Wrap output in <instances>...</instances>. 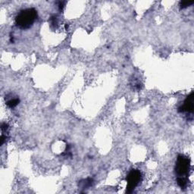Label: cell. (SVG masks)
Segmentation results:
<instances>
[{"label": "cell", "instance_id": "cell-1", "mask_svg": "<svg viewBox=\"0 0 194 194\" xmlns=\"http://www.w3.org/2000/svg\"><path fill=\"white\" fill-rule=\"evenodd\" d=\"M37 18V10L33 8H26L17 14L15 17V24L21 29H29L33 26Z\"/></svg>", "mask_w": 194, "mask_h": 194}, {"label": "cell", "instance_id": "cell-2", "mask_svg": "<svg viewBox=\"0 0 194 194\" xmlns=\"http://www.w3.org/2000/svg\"><path fill=\"white\" fill-rule=\"evenodd\" d=\"M190 168V160L189 158L184 155L177 156L176 165H175V174L177 177H186Z\"/></svg>", "mask_w": 194, "mask_h": 194}, {"label": "cell", "instance_id": "cell-3", "mask_svg": "<svg viewBox=\"0 0 194 194\" xmlns=\"http://www.w3.org/2000/svg\"><path fill=\"white\" fill-rule=\"evenodd\" d=\"M142 179V175L139 170L133 169L128 173L126 178L127 181V193H132L136 186L140 184Z\"/></svg>", "mask_w": 194, "mask_h": 194}, {"label": "cell", "instance_id": "cell-4", "mask_svg": "<svg viewBox=\"0 0 194 194\" xmlns=\"http://www.w3.org/2000/svg\"><path fill=\"white\" fill-rule=\"evenodd\" d=\"M193 92H191L184 100L182 106L178 108V112L191 113L193 111Z\"/></svg>", "mask_w": 194, "mask_h": 194}, {"label": "cell", "instance_id": "cell-5", "mask_svg": "<svg viewBox=\"0 0 194 194\" xmlns=\"http://www.w3.org/2000/svg\"><path fill=\"white\" fill-rule=\"evenodd\" d=\"M20 99L17 97H15V98H11L9 99H8L6 101V105L7 106L11 108H13L16 107V106L19 104Z\"/></svg>", "mask_w": 194, "mask_h": 194}, {"label": "cell", "instance_id": "cell-6", "mask_svg": "<svg viewBox=\"0 0 194 194\" xmlns=\"http://www.w3.org/2000/svg\"><path fill=\"white\" fill-rule=\"evenodd\" d=\"M93 184V180L92 178H87L85 180H83L80 182V186H81V187L83 189L85 188H88L90 186H91Z\"/></svg>", "mask_w": 194, "mask_h": 194}, {"label": "cell", "instance_id": "cell-7", "mask_svg": "<svg viewBox=\"0 0 194 194\" xmlns=\"http://www.w3.org/2000/svg\"><path fill=\"white\" fill-rule=\"evenodd\" d=\"M177 182L178 186L182 189L186 188V186H187V178L186 177H177Z\"/></svg>", "mask_w": 194, "mask_h": 194}, {"label": "cell", "instance_id": "cell-8", "mask_svg": "<svg viewBox=\"0 0 194 194\" xmlns=\"http://www.w3.org/2000/svg\"><path fill=\"white\" fill-rule=\"evenodd\" d=\"M193 3V1H183V2H180V7H181V8L184 9V8H186L187 7H190Z\"/></svg>", "mask_w": 194, "mask_h": 194}, {"label": "cell", "instance_id": "cell-9", "mask_svg": "<svg viewBox=\"0 0 194 194\" xmlns=\"http://www.w3.org/2000/svg\"><path fill=\"white\" fill-rule=\"evenodd\" d=\"M49 21H50V24H51V26L52 27H53L54 28H56V27H58V18H57V17L56 16H52V17H50L49 19Z\"/></svg>", "mask_w": 194, "mask_h": 194}, {"label": "cell", "instance_id": "cell-10", "mask_svg": "<svg viewBox=\"0 0 194 194\" xmlns=\"http://www.w3.org/2000/svg\"><path fill=\"white\" fill-rule=\"evenodd\" d=\"M8 128V125L6 123L2 124V126H1V129H2V131H6Z\"/></svg>", "mask_w": 194, "mask_h": 194}, {"label": "cell", "instance_id": "cell-11", "mask_svg": "<svg viewBox=\"0 0 194 194\" xmlns=\"http://www.w3.org/2000/svg\"><path fill=\"white\" fill-rule=\"evenodd\" d=\"M65 2H58V8H59L60 11H62V10L64 8V7H65Z\"/></svg>", "mask_w": 194, "mask_h": 194}]
</instances>
